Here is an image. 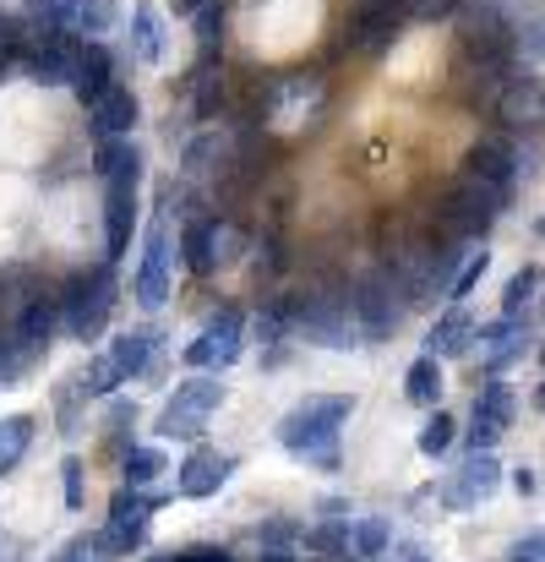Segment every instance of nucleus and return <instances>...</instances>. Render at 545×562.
<instances>
[{"label": "nucleus", "instance_id": "obj_6", "mask_svg": "<svg viewBox=\"0 0 545 562\" xmlns=\"http://www.w3.org/2000/svg\"><path fill=\"white\" fill-rule=\"evenodd\" d=\"M404 290H398V279L393 273H365L361 284H355V317H361V339L371 345H387L393 334H398V323H404Z\"/></svg>", "mask_w": 545, "mask_h": 562}, {"label": "nucleus", "instance_id": "obj_21", "mask_svg": "<svg viewBox=\"0 0 545 562\" xmlns=\"http://www.w3.org/2000/svg\"><path fill=\"white\" fill-rule=\"evenodd\" d=\"M159 345H164L159 328H132V334H121V339L110 345V361L121 367V376H143L148 367H154Z\"/></svg>", "mask_w": 545, "mask_h": 562}, {"label": "nucleus", "instance_id": "obj_22", "mask_svg": "<svg viewBox=\"0 0 545 562\" xmlns=\"http://www.w3.org/2000/svg\"><path fill=\"white\" fill-rule=\"evenodd\" d=\"M55 323H60V301H55V295H38V301H33V306H27V312L11 323V328H16V334H22L33 350H49V339H55Z\"/></svg>", "mask_w": 545, "mask_h": 562}, {"label": "nucleus", "instance_id": "obj_16", "mask_svg": "<svg viewBox=\"0 0 545 562\" xmlns=\"http://www.w3.org/2000/svg\"><path fill=\"white\" fill-rule=\"evenodd\" d=\"M132 126H137V93H132V88L115 82L99 104H88V132H93L99 148H104V143H121Z\"/></svg>", "mask_w": 545, "mask_h": 562}, {"label": "nucleus", "instance_id": "obj_15", "mask_svg": "<svg viewBox=\"0 0 545 562\" xmlns=\"http://www.w3.org/2000/svg\"><path fill=\"white\" fill-rule=\"evenodd\" d=\"M464 181H480V187L508 196L513 181H519V148H513L508 137H480V143L464 154Z\"/></svg>", "mask_w": 545, "mask_h": 562}, {"label": "nucleus", "instance_id": "obj_14", "mask_svg": "<svg viewBox=\"0 0 545 562\" xmlns=\"http://www.w3.org/2000/svg\"><path fill=\"white\" fill-rule=\"evenodd\" d=\"M497 486H502V464H497V453H469V459L453 470V481L442 486V508L464 514V508L486 503Z\"/></svg>", "mask_w": 545, "mask_h": 562}, {"label": "nucleus", "instance_id": "obj_3", "mask_svg": "<svg viewBox=\"0 0 545 562\" xmlns=\"http://www.w3.org/2000/svg\"><path fill=\"white\" fill-rule=\"evenodd\" d=\"M55 301H60V323H66V334H71L77 345L99 339V334L110 328V312H115V273H110V262L77 268V273L60 284Z\"/></svg>", "mask_w": 545, "mask_h": 562}, {"label": "nucleus", "instance_id": "obj_10", "mask_svg": "<svg viewBox=\"0 0 545 562\" xmlns=\"http://www.w3.org/2000/svg\"><path fill=\"white\" fill-rule=\"evenodd\" d=\"M404 22H409V0H361V11L350 16L344 38H350V49L376 55V49H387L404 33Z\"/></svg>", "mask_w": 545, "mask_h": 562}, {"label": "nucleus", "instance_id": "obj_11", "mask_svg": "<svg viewBox=\"0 0 545 562\" xmlns=\"http://www.w3.org/2000/svg\"><path fill=\"white\" fill-rule=\"evenodd\" d=\"M148 514H154V503H148V497H137L132 486H126V492H115V503H110V525L93 536V541H99V552L126 558L132 547H143V536H148Z\"/></svg>", "mask_w": 545, "mask_h": 562}, {"label": "nucleus", "instance_id": "obj_4", "mask_svg": "<svg viewBox=\"0 0 545 562\" xmlns=\"http://www.w3.org/2000/svg\"><path fill=\"white\" fill-rule=\"evenodd\" d=\"M295 334L317 350H350L355 334H361V317H355V290H317L300 301V317H295Z\"/></svg>", "mask_w": 545, "mask_h": 562}, {"label": "nucleus", "instance_id": "obj_31", "mask_svg": "<svg viewBox=\"0 0 545 562\" xmlns=\"http://www.w3.org/2000/svg\"><path fill=\"white\" fill-rule=\"evenodd\" d=\"M27 16L38 22V33H66L77 27V0H27Z\"/></svg>", "mask_w": 545, "mask_h": 562}, {"label": "nucleus", "instance_id": "obj_33", "mask_svg": "<svg viewBox=\"0 0 545 562\" xmlns=\"http://www.w3.org/2000/svg\"><path fill=\"white\" fill-rule=\"evenodd\" d=\"M115 382H121V367H115L110 356L88 361V372H82V387H88V398H110V393H115Z\"/></svg>", "mask_w": 545, "mask_h": 562}, {"label": "nucleus", "instance_id": "obj_27", "mask_svg": "<svg viewBox=\"0 0 545 562\" xmlns=\"http://www.w3.org/2000/svg\"><path fill=\"white\" fill-rule=\"evenodd\" d=\"M164 470H170V464H164V453H159V448H126V459H121V475H126V486H132V492L154 486Z\"/></svg>", "mask_w": 545, "mask_h": 562}, {"label": "nucleus", "instance_id": "obj_29", "mask_svg": "<svg viewBox=\"0 0 545 562\" xmlns=\"http://www.w3.org/2000/svg\"><path fill=\"white\" fill-rule=\"evenodd\" d=\"M387 541H393V530H387V519H355L350 525V552L361 562H376L387 552Z\"/></svg>", "mask_w": 545, "mask_h": 562}, {"label": "nucleus", "instance_id": "obj_30", "mask_svg": "<svg viewBox=\"0 0 545 562\" xmlns=\"http://www.w3.org/2000/svg\"><path fill=\"white\" fill-rule=\"evenodd\" d=\"M535 290H541V268L524 262V268L508 279V290H502V317H524V306L535 301Z\"/></svg>", "mask_w": 545, "mask_h": 562}, {"label": "nucleus", "instance_id": "obj_25", "mask_svg": "<svg viewBox=\"0 0 545 562\" xmlns=\"http://www.w3.org/2000/svg\"><path fill=\"white\" fill-rule=\"evenodd\" d=\"M33 415H5L0 420V475H11L16 464H22V453H27V442H33Z\"/></svg>", "mask_w": 545, "mask_h": 562}, {"label": "nucleus", "instance_id": "obj_1", "mask_svg": "<svg viewBox=\"0 0 545 562\" xmlns=\"http://www.w3.org/2000/svg\"><path fill=\"white\" fill-rule=\"evenodd\" d=\"M355 415V398L350 393H317L306 404H295L284 420H279V442L306 459V464H322V470H339V426Z\"/></svg>", "mask_w": 545, "mask_h": 562}, {"label": "nucleus", "instance_id": "obj_28", "mask_svg": "<svg viewBox=\"0 0 545 562\" xmlns=\"http://www.w3.org/2000/svg\"><path fill=\"white\" fill-rule=\"evenodd\" d=\"M213 229H218V218L185 224V262H191V273H213V268H218V257H213Z\"/></svg>", "mask_w": 545, "mask_h": 562}, {"label": "nucleus", "instance_id": "obj_2", "mask_svg": "<svg viewBox=\"0 0 545 562\" xmlns=\"http://www.w3.org/2000/svg\"><path fill=\"white\" fill-rule=\"evenodd\" d=\"M99 181H104V257H126L132 246V224H137V181H143V154L137 143H104L99 148Z\"/></svg>", "mask_w": 545, "mask_h": 562}, {"label": "nucleus", "instance_id": "obj_42", "mask_svg": "<svg viewBox=\"0 0 545 562\" xmlns=\"http://www.w3.org/2000/svg\"><path fill=\"white\" fill-rule=\"evenodd\" d=\"M464 5H475V0H409L415 16H453V11H464Z\"/></svg>", "mask_w": 545, "mask_h": 562}, {"label": "nucleus", "instance_id": "obj_19", "mask_svg": "<svg viewBox=\"0 0 545 562\" xmlns=\"http://www.w3.org/2000/svg\"><path fill=\"white\" fill-rule=\"evenodd\" d=\"M524 339H530V323L524 317H497V323H480V356L491 372H502L508 361L524 356Z\"/></svg>", "mask_w": 545, "mask_h": 562}, {"label": "nucleus", "instance_id": "obj_38", "mask_svg": "<svg viewBox=\"0 0 545 562\" xmlns=\"http://www.w3.org/2000/svg\"><path fill=\"white\" fill-rule=\"evenodd\" d=\"M486 268H491V257H486V251H475V257L464 262V273H458V284H453V295H447V301L458 306V301H464V295H469V290L480 284V273H486Z\"/></svg>", "mask_w": 545, "mask_h": 562}, {"label": "nucleus", "instance_id": "obj_37", "mask_svg": "<svg viewBox=\"0 0 545 562\" xmlns=\"http://www.w3.org/2000/svg\"><path fill=\"white\" fill-rule=\"evenodd\" d=\"M218 99H224V77H218V71H196V115H202V121L213 115Z\"/></svg>", "mask_w": 545, "mask_h": 562}, {"label": "nucleus", "instance_id": "obj_7", "mask_svg": "<svg viewBox=\"0 0 545 562\" xmlns=\"http://www.w3.org/2000/svg\"><path fill=\"white\" fill-rule=\"evenodd\" d=\"M224 404V382H213V376H191L175 387V398L164 404V415H159V437H181V442H196L202 437V426H207V415Z\"/></svg>", "mask_w": 545, "mask_h": 562}, {"label": "nucleus", "instance_id": "obj_45", "mask_svg": "<svg viewBox=\"0 0 545 562\" xmlns=\"http://www.w3.org/2000/svg\"><path fill=\"white\" fill-rule=\"evenodd\" d=\"M0 49H16V16L0 11Z\"/></svg>", "mask_w": 545, "mask_h": 562}, {"label": "nucleus", "instance_id": "obj_20", "mask_svg": "<svg viewBox=\"0 0 545 562\" xmlns=\"http://www.w3.org/2000/svg\"><path fill=\"white\" fill-rule=\"evenodd\" d=\"M110 71H115V60H110V49L93 38V44H82V60H77V82H71V93L82 99V104H99L115 82H110Z\"/></svg>", "mask_w": 545, "mask_h": 562}, {"label": "nucleus", "instance_id": "obj_12", "mask_svg": "<svg viewBox=\"0 0 545 562\" xmlns=\"http://www.w3.org/2000/svg\"><path fill=\"white\" fill-rule=\"evenodd\" d=\"M77 60H82V44L66 38V33H38V44L27 49V77L38 88H71L77 82Z\"/></svg>", "mask_w": 545, "mask_h": 562}, {"label": "nucleus", "instance_id": "obj_43", "mask_svg": "<svg viewBox=\"0 0 545 562\" xmlns=\"http://www.w3.org/2000/svg\"><path fill=\"white\" fill-rule=\"evenodd\" d=\"M93 558H99V541H88V536H77V541L60 547V562H93Z\"/></svg>", "mask_w": 545, "mask_h": 562}, {"label": "nucleus", "instance_id": "obj_26", "mask_svg": "<svg viewBox=\"0 0 545 562\" xmlns=\"http://www.w3.org/2000/svg\"><path fill=\"white\" fill-rule=\"evenodd\" d=\"M38 356H44V350H33L16 328H11V334H0V387H16V376L27 372Z\"/></svg>", "mask_w": 545, "mask_h": 562}, {"label": "nucleus", "instance_id": "obj_35", "mask_svg": "<svg viewBox=\"0 0 545 562\" xmlns=\"http://www.w3.org/2000/svg\"><path fill=\"white\" fill-rule=\"evenodd\" d=\"M213 159H224V137H218V132L185 143V170H213Z\"/></svg>", "mask_w": 545, "mask_h": 562}, {"label": "nucleus", "instance_id": "obj_32", "mask_svg": "<svg viewBox=\"0 0 545 562\" xmlns=\"http://www.w3.org/2000/svg\"><path fill=\"white\" fill-rule=\"evenodd\" d=\"M453 437H458V420H453L447 409H431V420L420 426V453H425V459H436V453H447V448H453Z\"/></svg>", "mask_w": 545, "mask_h": 562}, {"label": "nucleus", "instance_id": "obj_47", "mask_svg": "<svg viewBox=\"0 0 545 562\" xmlns=\"http://www.w3.org/2000/svg\"><path fill=\"white\" fill-rule=\"evenodd\" d=\"M257 562H295V558H289V552H262Z\"/></svg>", "mask_w": 545, "mask_h": 562}, {"label": "nucleus", "instance_id": "obj_36", "mask_svg": "<svg viewBox=\"0 0 545 562\" xmlns=\"http://www.w3.org/2000/svg\"><path fill=\"white\" fill-rule=\"evenodd\" d=\"M240 246H246V235H240L235 224L218 218V229H213V257H218V268H229V262L240 257Z\"/></svg>", "mask_w": 545, "mask_h": 562}, {"label": "nucleus", "instance_id": "obj_34", "mask_svg": "<svg viewBox=\"0 0 545 562\" xmlns=\"http://www.w3.org/2000/svg\"><path fill=\"white\" fill-rule=\"evenodd\" d=\"M115 0H77V33H110Z\"/></svg>", "mask_w": 545, "mask_h": 562}, {"label": "nucleus", "instance_id": "obj_39", "mask_svg": "<svg viewBox=\"0 0 545 562\" xmlns=\"http://www.w3.org/2000/svg\"><path fill=\"white\" fill-rule=\"evenodd\" d=\"M508 562H545V530H530L508 547Z\"/></svg>", "mask_w": 545, "mask_h": 562}, {"label": "nucleus", "instance_id": "obj_48", "mask_svg": "<svg viewBox=\"0 0 545 562\" xmlns=\"http://www.w3.org/2000/svg\"><path fill=\"white\" fill-rule=\"evenodd\" d=\"M11 55H16V49H0V77H5V66H11Z\"/></svg>", "mask_w": 545, "mask_h": 562}, {"label": "nucleus", "instance_id": "obj_50", "mask_svg": "<svg viewBox=\"0 0 545 562\" xmlns=\"http://www.w3.org/2000/svg\"><path fill=\"white\" fill-rule=\"evenodd\" d=\"M164 562H181V558H164Z\"/></svg>", "mask_w": 545, "mask_h": 562}, {"label": "nucleus", "instance_id": "obj_5", "mask_svg": "<svg viewBox=\"0 0 545 562\" xmlns=\"http://www.w3.org/2000/svg\"><path fill=\"white\" fill-rule=\"evenodd\" d=\"M502 202H508L502 191L480 187V181H458V187L436 202V218H442L447 240H486V229L497 224Z\"/></svg>", "mask_w": 545, "mask_h": 562}, {"label": "nucleus", "instance_id": "obj_40", "mask_svg": "<svg viewBox=\"0 0 545 562\" xmlns=\"http://www.w3.org/2000/svg\"><path fill=\"white\" fill-rule=\"evenodd\" d=\"M218 33H224V11H218V5H202V11H196V38H202V49H213Z\"/></svg>", "mask_w": 545, "mask_h": 562}, {"label": "nucleus", "instance_id": "obj_17", "mask_svg": "<svg viewBox=\"0 0 545 562\" xmlns=\"http://www.w3.org/2000/svg\"><path fill=\"white\" fill-rule=\"evenodd\" d=\"M475 339H480V323H475L464 306H447V312L431 323V334H425V356H436V361H464V356L475 350Z\"/></svg>", "mask_w": 545, "mask_h": 562}, {"label": "nucleus", "instance_id": "obj_9", "mask_svg": "<svg viewBox=\"0 0 545 562\" xmlns=\"http://www.w3.org/2000/svg\"><path fill=\"white\" fill-rule=\"evenodd\" d=\"M240 334H246V317H240L235 306H224V312L196 334V345H185V367H191V372H224V367H235V361H240Z\"/></svg>", "mask_w": 545, "mask_h": 562}, {"label": "nucleus", "instance_id": "obj_18", "mask_svg": "<svg viewBox=\"0 0 545 562\" xmlns=\"http://www.w3.org/2000/svg\"><path fill=\"white\" fill-rule=\"evenodd\" d=\"M229 470H235L229 453H218V448H191V459L181 464L175 486H181V497H213V492L229 481Z\"/></svg>", "mask_w": 545, "mask_h": 562}, {"label": "nucleus", "instance_id": "obj_46", "mask_svg": "<svg viewBox=\"0 0 545 562\" xmlns=\"http://www.w3.org/2000/svg\"><path fill=\"white\" fill-rule=\"evenodd\" d=\"M513 486H519V497H530L535 492V475L530 470H513Z\"/></svg>", "mask_w": 545, "mask_h": 562}, {"label": "nucleus", "instance_id": "obj_41", "mask_svg": "<svg viewBox=\"0 0 545 562\" xmlns=\"http://www.w3.org/2000/svg\"><path fill=\"white\" fill-rule=\"evenodd\" d=\"M60 475H66V508H82V459H66Z\"/></svg>", "mask_w": 545, "mask_h": 562}, {"label": "nucleus", "instance_id": "obj_24", "mask_svg": "<svg viewBox=\"0 0 545 562\" xmlns=\"http://www.w3.org/2000/svg\"><path fill=\"white\" fill-rule=\"evenodd\" d=\"M404 393H409V404L431 409V404L442 398V361H436V356H420V361L404 372Z\"/></svg>", "mask_w": 545, "mask_h": 562}, {"label": "nucleus", "instance_id": "obj_44", "mask_svg": "<svg viewBox=\"0 0 545 562\" xmlns=\"http://www.w3.org/2000/svg\"><path fill=\"white\" fill-rule=\"evenodd\" d=\"M181 562H235V558L218 552V547H191V552H181Z\"/></svg>", "mask_w": 545, "mask_h": 562}, {"label": "nucleus", "instance_id": "obj_49", "mask_svg": "<svg viewBox=\"0 0 545 562\" xmlns=\"http://www.w3.org/2000/svg\"><path fill=\"white\" fill-rule=\"evenodd\" d=\"M541 235H545V213H541Z\"/></svg>", "mask_w": 545, "mask_h": 562}, {"label": "nucleus", "instance_id": "obj_13", "mask_svg": "<svg viewBox=\"0 0 545 562\" xmlns=\"http://www.w3.org/2000/svg\"><path fill=\"white\" fill-rule=\"evenodd\" d=\"M513 426V387L508 382H486L480 393H475V420H469V453H491L497 448V437Z\"/></svg>", "mask_w": 545, "mask_h": 562}, {"label": "nucleus", "instance_id": "obj_8", "mask_svg": "<svg viewBox=\"0 0 545 562\" xmlns=\"http://www.w3.org/2000/svg\"><path fill=\"white\" fill-rule=\"evenodd\" d=\"M170 262H175V246H170V207H159L154 224H148V240H143V268H137V301H143L148 312H159L164 295H170Z\"/></svg>", "mask_w": 545, "mask_h": 562}, {"label": "nucleus", "instance_id": "obj_23", "mask_svg": "<svg viewBox=\"0 0 545 562\" xmlns=\"http://www.w3.org/2000/svg\"><path fill=\"white\" fill-rule=\"evenodd\" d=\"M132 49H137V60H148V66L164 60V27H159V11H154V5H137V11H132Z\"/></svg>", "mask_w": 545, "mask_h": 562}]
</instances>
